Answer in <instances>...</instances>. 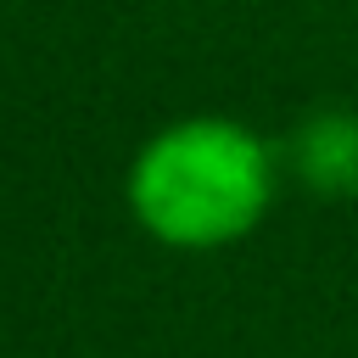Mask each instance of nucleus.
Segmentation results:
<instances>
[{
	"mask_svg": "<svg viewBox=\"0 0 358 358\" xmlns=\"http://www.w3.org/2000/svg\"><path fill=\"white\" fill-rule=\"evenodd\" d=\"M280 151L241 117L196 112L157 129L123 179L134 224L173 252H218L246 241L280 190Z\"/></svg>",
	"mask_w": 358,
	"mask_h": 358,
	"instance_id": "nucleus-1",
	"label": "nucleus"
},
{
	"mask_svg": "<svg viewBox=\"0 0 358 358\" xmlns=\"http://www.w3.org/2000/svg\"><path fill=\"white\" fill-rule=\"evenodd\" d=\"M280 162L291 168V179L324 201H352L358 196V112L352 106H319L308 112Z\"/></svg>",
	"mask_w": 358,
	"mask_h": 358,
	"instance_id": "nucleus-2",
	"label": "nucleus"
}]
</instances>
